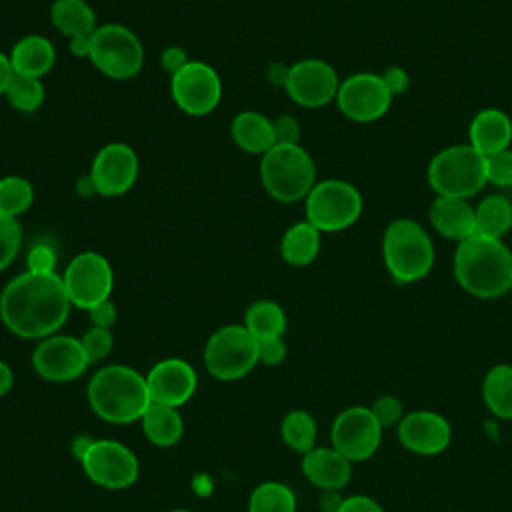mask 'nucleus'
<instances>
[{"label":"nucleus","instance_id":"f257e3e1","mask_svg":"<svg viewBox=\"0 0 512 512\" xmlns=\"http://www.w3.org/2000/svg\"><path fill=\"white\" fill-rule=\"evenodd\" d=\"M70 300L62 276L22 272L0 294V318L20 338H48L68 318Z\"/></svg>","mask_w":512,"mask_h":512},{"label":"nucleus","instance_id":"f03ea898","mask_svg":"<svg viewBox=\"0 0 512 512\" xmlns=\"http://www.w3.org/2000/svg\"><path fill=\"white\" fill-rule=\"evenodd\" d=\"M454 278L472 296H504L512 290V250L502 240H462L454 252Z\"/></svg>","mask_w":512,"mask_h":512},{"label":"nucleus","instance_id":"7ed1b4c3","mask_svg":"<svg viewBox=\"0 0 512 512\" xmlns=\"http://www.w3.org/2000/svg\"><path fill=\"white\" fill-rule=\"evenodd\" d=\"M92 410L106 422L128 424L146 412L150 394L146 378L128 366H106L98 370L88 384Z\"/></svg>","mask_w":512,"mask_h":512},{"label":"nucleus","instance_id":"20e7f679","mask_svg":"<svg viewBox=\"0 0 512 512\" xmlns=\"http://www.w3.org/2000/svg\"><path fill=\"white\" fill-rule=\"evenodd\" d=\"M382 256L398 284L418 282L428 276L436 258L432 238L410 218H398L388 224L382 238Z\"/></svg>","mask_w":512,"mask_h":512},{"label":"nucleus","instance_id":"39448f33","mask_svg":"<svg viewBox=\"0 0 512 512\" xmlns=\"http://www.w3.org/2000/svg\"><path fill=\"white\" fill-rule=\"evenodd\" d=\"M260 182L282 204L304 200L316 184L314 160L300 144H276L260 156Z\"/></svg>","mask_w":512,"mask_h":512},{"label":"nucleus","instance_id":"423d86ee","mask_svg":"<svg viewBox=\"0 0 512 512\" xmlns=\"http://www.w3.org/2000/svg\"><path fill=\"white\" fill-rule=\"evenodd\" d=\"M426 176L438 196L468 200L488 182L486 156L470 144H452L430 160Z\"/></svg>","mask_w":512,"mask_h":512},{"label":"nucleus","instance_id":"0eeeda50","mask_svg":"<svg viewBox=\"0 0 512 512\" xmlns=\"http://www.w3.org/2000/svg\"><path fill=\"white\" fill-rule=\"evenodd\" d=\"M90 62L112 80H130L144 66V46L138 34L118 22L96 28L90 40Z\"/></svg>","mask_w":512,"mask_h":512},{"label":"nucleus","instance_id":"6e6552de","mask_svg":"<svg viewBox=\"0 0 512 512\" xmlns=\"http://www.w3.org/2000/svg\"><path fill=\"white\" fill-rule=\"evenodd\" d=\"M304 210L306 220L320 232H340L360 218L362 194L346 180H320L304 198Z\"/></svg>","mask_w":512,"mask_h":512},{"label":"nucleus","instance_id":"1a4fd4ad","mask_svg":"<svg viewBox=\"0 0 512 512\" xmlns=\"http://www.w3.org/2000/svg\"><path fill=\"white\" fill-rule=\"evenodd\" d=\"M258 346V340L246 330V326H222L206 342V368L218 380L242 378L258 362Z\"/></svg>","mask_w":512,"mask_h":512},{"label":"nucleus","instance_id":"9d476101","mask_svg":"<svg viewBox=\"0 0 512 512\" xmlns=\"http://www.w3.org/2000/svg\"><path fill=\"white\" fill-rule=\"evenodd\" d=\"M62 284L72 306L90 310L110 298L114 272L108 258L96 250L76 254L62 272Z\"/></svg>","mask_w":512,"mask_h":512},{"label":"nucleus","instance_id":"9b49d317","mask_svg":"<svg viewBox=\"0 0 512 512\" xmlns=\"http://www.w3.org/2000/svg\"><path fill=\"white\" fill-rule=\"evenodd\" d=\"M170 94L174 104L188 116H206L222 100V80L214 66L190 60L170 76Z\"/></svg>","mask_w":512,"mask_h":512},{"label":"nucleus","instance_id":"f8f14e48","mask_svg":"<svg viewBox=\"0 0 512 512\" xmlns=\"http://www.w3.org/2000/svg\"><path fill=\"white\" fill-rule=\"evenodd\" d=\"M392 98L380 74L356 72L340 82L336 104L348 120L366 124L380 120L390 110Z\"/></svg>","mask_w":512,"mask_h":512},{"label":"nucleus","instance_id":"ddd939ff","mask_svg":"<svg viewBox=\"0 0 512 512\" xmlns=\"http://www.w3.org/2000/svg\"><path fill=\"white\" fill-rule=\"evenodd\" d=\"M80 462L94 484L112 490L134 484L140 472L138 458L124 444L114 440H90Z\"/></svg>","mask_w":512,"mask_h":512},{"label":"nucleus","instance_id":"4468645a","mask_svg":"<svg viewBox=\"0 0 512 512\" xmlns=\"http://www.w3.org/2000/svg\"><path fill=\"white\" fill-rule=\"evenodd\" d=\"M382 426L366 406H352L340 412L332 424V448L350 462L370 458L382 442Z\"/></svg>","mask_w":512,"mask_h":512},{"label":"nucleus","instance_id":"2eb2a0df","mask_svg":"<svg viewBox=\"0 0 512 512\" xmlns=\"http://www.w3.org/2000/svg\"><path fill=\"white\" fill-rule=\"evenodd\" d=\"M340 78L336 70L320 58H304L290 66L286 92L302 108H322L336 100Z\"/></svg>","mask_w":512,"mask_h":512},{"label":"nucleus","instance_id":"dca6fc26","mask_svg":"<svg viewBox=\"0 0 512 512\" xmlns=\"http://www.w3.org/2000/svg\"><path fill=\"white\" fill-rule=\"evenodd\" d=\"M140 160L136 150L124 142L104 144L90 166V176L96 182L100 196H122L138 180Z\"/></svg>","mask_w":512,"mask_h":512},{"label":"nucleus","instance_id":"f3484780","mask_svg":"<svg viewBox=\"0 0 512 512\" xmlns=\"http://www.w3.org/2000/svg\"><path fill=\"white\" fill-rule=\"evenodd\" d=\"M88 356L82 342L72 336H48L42 338L34 348L32 366L34 370L50 382H68L84 374L88 368Z\"/></svg>","mask_w":512,"mask_h":512},{"label":"nucleus","instance_id":"a211bd4d","mask_svg":"<svg viewBox=\"0 0 512 512\" xmlns=\"http://www.w3.org/2000/svg\"><path fill=\"white\" fill-rule=\"evenodd\" d=\"M400 444L416 454L432 456L448 448L452 440V428L444 416L432 410H416L404 414L398 422Z\"/></svg>","mask_w":512,"mask_h":512},{"label":"nucleus","instance_id":"6ab92c4d","mask_svg":"<svg viewBox=\"0 0 512 512\" xmlns=\"http://www.w3.org/2000/svg\"><path fill=\"white\" fill-rule=\"evenodd\" d=\"M150 400L164 406L184 404L196 390V374L192 366L180 358L158 362L146 376Z\"/></svg>","mask_w":512,"mask_h":512},{"label":"nucleus","instance_id":"aec40b11","mask_svg":"<svg viewBox=\"0 0 512 512\" xmlns=\"http://www.w3.org/2000/svg\"><path fill=\"white\" fill-rule=\"evenodd\" d=\"M302 472L322 490H340L352 476V462L336 448H312L302 458Z\"/></svg>","mask_w":512,"mask_h":512},{"label":"nucleus","instance_id":"412c9836","mask_svg":"<svg viewBox=\"0 0 512 512\" xmlns=\"http://www.w3.org/2000/svg\"><path fill=\"white\" fill-rule=\"evenodd\" d=\"M430 224L444 238L462 242L476 234L474 208L464 198L436 196L430 206Z\"/></svg>","mask_w":512,"mask_h":512},{"label":"nucleus","instance_id":"4be33fe9","mask_svg":"<svg viewBox=\"0 0 512 512\" xmlns=\"http://www.w3.org/2000/svg\"><path fill=\"white\" fill-rule=\"evenodd\" d=\"M470 146H474L480 154L490 156L500 150L510 148L512 142V120L506 112L498 108L480 110L468 128Z\"/></svg>","mask_w":512,"mask_h":512},{"label":"nucleus","instance_id":"5701e85b","mask_svg":"<svg viewBox=\"0 0 512 512\" xmlns=\"http://www.w3.org/2000/svg\"><path fill=\"white\" fill-rule=\"evenodd\" d=\"M8 58L14 74L44 78L56 64V48L46 36L28 34L12 46Z\"/></svg>","mask_w":512,"mask_h":512},{"label":"nucleus","instance_id":"b1692460","mask_svg":"<svg viewBox=\"0 0 512 512\" xmlns=\"http://www.w3.org/2000/svg\"><path fill=\"white\" fill-rule=\"evenodd\" d=\"M230 136L234 144L248 154L262 156L272 146H276L272 118L256 110L238 112L230 124Z\"/></svg>","mask_w":512,"mask_h":512},{"label":"nucleus","instance_id":"393cba45","mask_svg":"<svg viewBox=\"0 0 512 512\" xmlns=\"http://www.w3.org/2000/svg\"><path fill=\"white\" fill-rule=\"evenodd\" d=\"M50 22L68 40L92 36L98 28L96 12L86 0H54L50 6Z\"/></svg>","mask_w":512,"mask_h":512},{"label":"nucleus","instance_id":"a878e982","mask_svg":"<svg viewBox=\"0 0 512 512\" xmlns=\"http://www.w3.org/2000/svg\"><path fill=\"white\" fill-rule=\"evenodd\" d=\"M320 230L308 220L292 224L280 240V256L290 266H308L320 252Z\"/></svg>","mask_w":512,"mask_h":512},{"label":"nucleus","instance_id":"bb28decb","mask_svg":"<svg viewBox=\"0 0 512 512\" xmlns=\"http://www.w3.org/2000/svg\"><path fill=\"white\" fill-rule=\"evenodd\" d=\"M476 234L490 240H502L512 228V202L506 196H486L474 208Z\"/></svg>","mask_w":512,"mask_h":512},{"label":"nucleus","instance_id":"cd10ccee","mask_svg":"<svg viewBox=\"0 0 512 512\" xmlns=\"http://www.w3.org/2000/svg\"><path fill=\"white\" fill-rule=\"evenodd\" d=\"M142 430L146 438L162 448L176 444L184 432V424L176 408L150 402L146 412L142 414Z\"/></svg>","mask_w":512,"mask_h":512},{"label":"nucleus","instance_id":"c85d7f7f","mask_svg":"<svg viewBox=\"0 0 512 512\" xmlns=\"http://www.w3.org/2000/svg\"><path fill=\"white\" fill-rule=\"evenodd\" d=\"M244 326L258 342L282 338L286 330V314L274 300H256L244 314Z\"/></svg>","mask_w":512,"mask_h":512},{"label":"nucleus","instance_id":"c756f323","mask_svg":"<svg viewBox=\"0 0 512 512\" xmlns=\"http://www.w3.org/2000/svg\"><path fill=\"white\" fill-rule=\"evenodd\" d=\"M482 396L488 410L504 420L512 418V366H492L482 382Z\"/></svg>","mask_w":512,"mask_h":512},{"label":"nucleus","instance_id":"7c9ffc66","mask_svg":"<svg viewBox=\"0 0 512 512\" xmlns=\"http://www.w3.org/2000/svg\"><path fill=\"white\" fill-rule=\"evenodd\" d=\"M4 98L8 100V104L14 110H18L22 114H32V112L40 110V106L44 104L46 88H44L42 78L14 74L4 92Z\"/></svg>","mask_w":512,"mask_h":512},{"label":"nucleus","instance_id":"2f4dec72","mask_svg":"<svg viewBox=\"0 0 512 512\" xmlns=\"http://www.w3.org/2000/svg\"><path fill=\"white\" fill-rule=\"evenodd\" d=\"M34 202V186L18 174L0 178V214L20 218Z\"/></svg>","mask_w":512,"mask_h":512},{"label":"nucleus","instance_id":"473e14b6","mask_svg":"<svg viewBox=\"0 0 512 512\" xmlns=\"http://www.w3.org/2000/svg\"><path fill=\"white\" fill-rule=\"evenodd\" d=\"M282 440L296 452H310L316 442V422L304 410H292L284 416L282 426Z\"/></svg>","mask_w":512,"mask_h":512},{"label":"nucleus","instance_id":"72a5a7b5","mask_svg":"<svg viewBox=\"0 0 512 512\" xmlns=\"http://www.w3.org/2000/svg\"><path fill=\"white\" fill-rule=\"evenodd\" d=\"M296 498L292 490L280 482H264L250 496L248 512H294Z\"/></svg>","mask_w":512,"mask_h":512},{"label":"nucleus","instance_id":"f704fd0d","mask_svg":"<svg viewBox=\"0 0 512 512\" xmlns=\"http://www.w3.org/2000/svg\"><path fill=\"white\" fill-rule=\"evenodd\" d=\"M22 248V226L14 216L0 214V272L6 270Z\"/></svg>","mask_w":512,"mask_h":512},{"label":"nucleus","instance_id":"c9c22d12","mask_svg":"<svg viewBox=\"0 0 512 512\" xmlns=\"http://www.w3.org/2000/svg\"><path fill=\"white\" fill-rule=\"evenodd\" d=\"M82 342V348L88 356V362H98L102 358H106L112 350V344H114V338H112V332L110 328H100V326H92L90 330L84 332V336L80 338Z\"/></svg>","mask_w":512,"mask_h":512},{"label":"nucleus","instance_id":"e433bc0d","mask_svg":"<svg viewBox=\"0 0 512 512\" xmlns=\"http://www.w3.org/2000/svg\"><path fill=\"white\" fill-rule=\"evenodd\" d=\"M58 254L52 244L48 242H36L26 252V270L36 274H54L56 272Z\"/></svg>","mask_w":512,"mask_h":512},{"label":"nucleus","instance_id":"4c0bfd02","mask_svg":"<svg viewBox=\"0 0 512 512\" xmlns=\"http://www.w3.org/2000/svg\"><path fill=\"white\" fill-rule=\"evenodd\" d=\"M486 180L500 188L512 186V150L510 148L486 156Z\"/></svg>","mask_w":512,"mask_h":512},{"label":"nucleus","instance_id":"58836bf2","mask_svg":"<svg viewBox=\"0 0 512 512\" xmlns=\"http://www.w3.org/2000/svg\"><path fill=\"white\" fill-rule=\"evenodd\" d=\"M372 414L376 416V420L380 422L382 428L388 426H398V422L404 418V408L402 402L396 396H380L376 398V402L370 406Z\"/></svg>","mask_w":512,"mask_h":512},{"label":"nucleus","instance_id":"ea45409f","mask_svg":"<svg viewBox=\"0 0 512 512\" xmlns=\"http://www.w3.org/2000/svg\"><path fill=\"white\" fill-rule=\"evenodd\" d=\"M276 144H298L300 140V124L290 114H280L272 120Z\"/></svg>","mask_w":512,"mask_h":512},{"label":"nucleus","instance_id":"a19ab883","mask_svg":"<svg viewBox=\"0 0 512 512\" xmlns=\"http://www.w3.org/2000/svg\"><path fill=\"white\" fill-rule=\"evenodd\" d=\"M258 360L268 364V366H276L286 358V344L282 338H272V340H264L258 342Z\"/></svg>","mask_w":512,"mask_h":512},{"label":"nucleus","instance_id":"79ce46f5","mask_svg":"<svg viewBox=\"0 0 512 512\" xmlns=\"http://www.w3.org/2000/svg\"><path fill=\"white\" fill-rule=\"evenodd\" d=\"M190 62L188 52L182 46H168L162 50L160 54V66L164 72H168L170 76L176 74L180 68H184Z\"/></svg>","mask_w":512,"mask_h":512},{"label":"nucleus","instance_id":"37998d69","mask_svg":"<svg viewBox=\"0 0 512 512\" xmlns=\"http://www.w3.org/2000/svg\"><path fill=\"white\" fill-rule=\"evenodd\" d=\"M380 76L386 82V86L392 92V96L404 94L408 90V86H410V76H408V72L402 66H390Z\"/></svg>","mask_w":512,"mask_h":512},{"label":"nucleus","instance_id":"c03bdc74","mask_svg":"<svg viewBox=\"0 0 512 512\" xmlns=\"http://www.w3.org/2000/svg\"><path fill=\"white\" fill-rule=\"evenodd\" d=\"M88 316H90V320H92V324H94V326L110 328V326L116 322L118 312H116L114 302L108 298V300H104V302H100V304L92 306V308L88 310Z\"/></svg>","mask_w":512,"mask_h":512},{"label":"nucleus","instance_id":"a18cd8bd","mask_svg":"<svg viewBox=\"0 0 512 512\" xmlns=\"http://www.w3.org/2000/svg\"><path fill=\"white\" fill-rule=\"evenodd\" d=\"M338 512H384L382 506L372 500L370 496H364V494H356V496H350V498H344L342 506Z\"/></svg>","mask_w":512,"mask_h":512},{"label":"nucleus","instance_id":"49530a36","mask_svg":"<svg viewBox=\"0 0 512 512\" xmlns=\"http://www.w3.org/2000/svg\"><path fill=\"white\" fill-rule=\"evenodd\" d=\"M288 74H290V66H286L284 62H272V64H268V68H266V80H268L272 86H282V88H286Z\"/></svg>","mask_w":512,"mask_h":512},{"label":"nucleus","instance_id":"de8ad7c7","mask_svg":"<svg viewBox=\"0 0 512 512\" xmlns=\"http://www.w3.org/2000/svg\"><path fill=\"white\" fill-rule=\"evenodd\" d=\"M76 194L80 198H94V196H100L98 194V188H96V182L94 178L88 174H82L78 180H76Z\"/></svg>","mask_w":512,"mask_h":512},{"label":"nucleus","instance_id":"09e8293b","mask_svg":"<svg viewBox=\"0 0 512 512\" xmlns=\"http://www.w3.org/2000/svg\"><path fill=\"white\" fill-rule=\"evenodd\" d=\"M344 498L338 494V490H326L322 496H320V508L322 512H338L340 506H342Z\"/></svg>","mask_w":512,"mask_h":512},{"label":"nucleus","instance_id":"8fccbe9b","mask_svg":"<svg viewBox=\"0 0 512 512\" xmlns=\"http://www.w3.org/2000/svg\"><path fill=\"white\" fill-rule=\"evenodd\" d=\"M12 76H14V70H12V64H10V58H8V54H4L0 50V96H4Z\"/></svg>","mask_w":512,"mask_h":512},{"label":"nucleus","instance_id":"3c124183","mask_svg":"<svg viewBox=\"0 0 512 512\" xmlns=\"http://www.w3.org/2000/svg\"><path fill=\"white\" fill-rule=\"evenodd\" d=\"M90 40H92V36L72 38V40H68V50H70L76 58H88V56H90Z\"/></svg>","mask_w":512,"mask_h":512},{"label":"nucleus","instance_id":"603ef678","mask_svg":"<svg viewBox=\"0 0 512 512\" xmlns=\"http://www.w3.org/2000/svg\"><path fill=\"white\" fill-rule=\"evenodd\" d=\"M12 382H14V376H12L10 366L0 360V396L12 388Z\"/></svg>","mask_w":512,"mask_h":512},{"label":"nucleus","instance_id":"864d4df0","mask_svg":"<svg viewBox=\"0 0 512 512\" xmlns=\"http://www.w3.org/2000/svg\"><path fill=\"white\" fill-rule=\"evenodd\" d=\"M172 512H190V510H172Z\"/></svg>","mask_w":512,"mask_h":512}]
</instances>
